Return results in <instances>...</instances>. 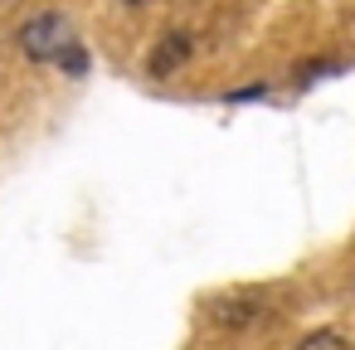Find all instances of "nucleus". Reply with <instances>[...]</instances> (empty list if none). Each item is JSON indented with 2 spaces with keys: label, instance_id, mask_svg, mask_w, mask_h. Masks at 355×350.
<instances>
[{
  "label": "nucleus",
  "instance_id": "3",
  "mask_svg": "<svg viewBox=\"0 0 355 350\" xmlns=\"http://www.w3.org/2000/svg\"><path fill=\"white\" fill-rule=\"evenodd\" d=\"M263 316H268V306H263L258 297H229V301H219V306H214V326H224V331L258 326Z\"/></svg>",
  "mask_w": 355,
  "mask_h": 350
},
{
  "label": "nucleus",
  "instance_id": "1",
  "mask_svg": "<svg viewBox=\"0 0 355 350\" xmlns=\"http://www.w3.org/2000/svg\"><path fill=\"white\" fill-rule=\"evenodd\" d=\"M15 40H20V54H25L30 64H40V69H44V64H59L64 49L78 44L73 20H69L64 10H40V15H30Z\"/></svg>",
  "mask_w": 355,
  "mask_h": 350
},
{
  "label": "nucleus",
  "instance_id": "5",
  "mask_svg": "<svg viewBox=\"0 0 355 350\" xmlns=\"http://www.w3.org/2000/svg\"><path fill=\"white\" fill-rule=\"evenodd\" d=\"M59 69H64V78H88V69H93L88 44H83V40H78V44H69V49H64V59H59Z\"/></svg>",
  "mask_w": 355,
  "mask_h": 350
},
{
  "label": "nucleus",
  "instance_id": "2",
  "mask_svg": "<svg viewBox=\"0 0 355 350\" xmlns=\"http://www.w3.org/2000/svg\"><path fill=\"white\" fill-rule=\"evenodd\" d=\"M190 54H195V35H185V30H166V35L156 40V49L146 54V73H151V78H171L175 69H185Z\"/></svg>",
  "mask_w": 355,
  "mask_h": 350
},
{
  "label": "nucleus",
  "instance_id": "7",
  "mask_svg": "<svg viewBox=\"0 0 355 350\" xmlns=\"http://www.w3.org/2000/svg\"><path fill=\"white\" fill-rule=\"evenodd\" d=\"M268 93H272V83H263V78H258V83H248V88L224 93V103H229V107H239V103H258V98H268Z\"/></svg>",
  "mask_w": 355,
  "mask_h": 350
},
{
  "label": "nucleus",
  "instance_id": "8",
  "mask_svg": "<svg viewBox=\"0 0 355 350\" xmlns=\"http://www.w3.org/2000/svg\"><path fill=\"white\" fill-rule=\"evenodd\" d=\"M122 6H132V10H137V6H146V0H122Z\"/></svg>",
  "mask_w": 355,
  "mask_h": 350
},
{
  "label": "nucleus",
  "instance_id": "4",
  "mask_svg": "<svg viewBox=\"0 0 355 350\" xmlns=\"http://www.w3.org/2000/svg\"><path fill=\"white\" fill-rule=\"evenodd\" d=\"M345 64H336V59H306V64H297L292 69V83L297 88H311V83H321V78H336Z\"/></svg>",
  "mask_w": 355,
  "mask_h": 350
},
{
  "label": "nucleus",
  "instance_id": "6",
  "mask_svg": "<svg viewBox=\"0 0 355 350\" xmlns=\"http://www.w3.org/2000/svg\"><path fill=\"white\" fill-rule=\"evenodd\" d=\"M297 350H350V345H345L340 331H311V335L297 340Z\"/></svg>",
  "mask_w": 355,
  "mask_h": 350
}]
</instances>
